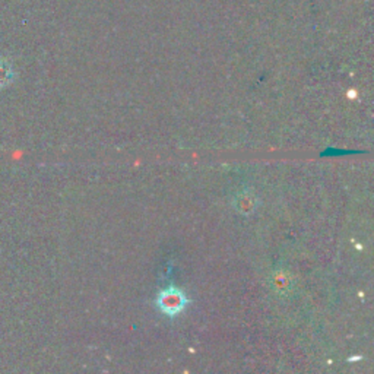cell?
Here are the masks:
<instances>
[{
	"mask_svg": "<svg viewBox=\"0 0 374 374\" xmlns=\"http://www.w3.org/2000/svg\"><path fill=\"white\" fill-rule=\"evenodd\" d=\"M156 303L161 313L174 317L186 309V305L189 304V298L182 290L175 287H168L158 294Z\"/></svg>",
	"mask_w": 374,
	"mask_h": 374,
	"instance_id": "cell-1",
	"label": "cell"
},
{
	"mask_svg": "<svg viewBox=\"0 0 374 374\" xmlns=\"http://www.w3.org/2000/svg\"><path fill=\"white\" fill-rule=\"evenodd\" d=\"M257 197L252 192H241L235 196L234 206L240 214H252L256 208Z\"/></svg>",
	"mask_w": 374,
	"mask_h": 374,
	"instance_id": "cell-2",
	"label": "cell"
},
{
	"mask_svg": "<svg viewBox=\"0 0 374 374\" xmlns=\"http://www.w3.org/2000/svg\"><path fill=\"white\" fill-rule=\"evenodd\" d=\"M272 282L275 284V287L278 291H285L288 287H290V281L288 278L285 276L282 272H276L272 278Z\"/></svg>",
	"mask_w": 374,
	"mask_h": 374,
	"instance_id": "cell-3",
	"label": "cell"
}]
</instances>
